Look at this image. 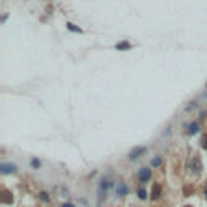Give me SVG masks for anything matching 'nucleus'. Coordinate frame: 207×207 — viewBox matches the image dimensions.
<instances>
[{
  "instance_id": "obj_17",
  "label": "nucleus",
  "mask_w": 207,
  "mask_h": 207,
  "mask_svg": "<svg viewBox=\"0 0 207 207\" xmlns=\"http://www.w3.org/2000/svg\"><path fill=\"white\" fill-rule=\"evenodd\" d=\"M204 196H206V199H207V185H206V188H204Z\"/></svg>"
},
{
  "instance_id": "obj_9",
  "label": "nucleus",
  "mask_w": 207,
  "mask_h": 207,
  "mask_svg": "<svg viewBox=\"0 0 207 207\" xmlns=\"http://www.w3.org/2000/svg\"><path fill=\"white\" fill-rule=\"evenodd\" d=\"M115 47H117V50H126V49H130V47H131V44L130 42H120V44H117V45H115Z\"/></svg>"
},
{
  "instance_id": "obj_8",
  "label": "nucleus",
  "mask_w": 207,
  "mask_h": 207,
  "mask_svg": "<svg viewBox=\"0 0 207 207\" xmlns=\"http://www.w3.org/2000/svg\"><path fill=\"white\" fill-rule=\"evenodd\" d=\"M126 191H128V188H126V186L123 185V183H120V185L117 186V194H120V196H125Z\"/></svg>"
},
{
  "instance_id": "obj_18",
  "label": "nucleus",
  "mask_w": 207,
  "mask_h": 207,
  "mask_svg": "<svg viewBox=\"0 0 207 207\" xmlns=\"http://www.w3.org/2000/svg\"><path fill=\"white\" fill-rule=\"evenodd\" d=\"M185 207H193V206H185Z\"/></svg>"
},
{
  "instance_id": "obj_13",
  "label": "nucleus",
  "mask_w": 207,
  "mask_h": 207,
  "mask_svg": "<svg viewBox=\"0 0 207 207\" xmlns=\"http://www.w3.org/2000/svg\"><path fill=\"white\" fill-rule=\"evenodd\" d=\"M138 196H139V199H146V191L144 189H139L138 191Z\"/></svg>"
},
{
  "instance_id": "obj_7",
  "label": "nucleus",
  "mask_w": 207,
  "mask_h": 207,
  "mask_svg": "<svg viewBox=\"0 0 207 207\" xmlns=\"http://www.w3.org/2000/svg\"><path fill=\"white\" fill-rule=\"evenodd\" d=\"M201 168H202V165H201L199 157H194V160H193V172L194 173H201Z\"/></svg>"
},
{
  "instance_id": "obj_2",
  "label": "nucleus",
  "mask_w": 207,
  "mask_h": 207,
  "mask_svg": "<svg viewBox=\"0 0 207 207\" xmlns=\"http://www.w3.org/2000/svg\"><path fill=\"white\" fill-rule=\"evenodd\" d=\"M149 180H150V170L149 168H142L141 172H139V181L146 183V181H149Z\"/></svg>"
},
{
  "instance_id": "obj_1",
  "label": "nucleus",
  "mask_w": 207,
  "mask_h": 207,
  "mask_svg": "<svg viewBox=\"0 0 207 207\" xmlns=\"http://www.w3.org/2000/svg\"><path fill=\"white\" fill-rule=\"evenodd\" d=\"M146 152V147H142V146H139V147H134V149L133 150H131V152H130V155H128V157L131 159V160H134V159H138L139 157V155H141V154H144Z\"/></svg>"
},
{
  "instance_id": "obj_3",
  "label": "nucleus",
  "mask_w": 207,
  "mask_h": 207,
  "mask_svg": "<svg viewBox=\"0 0 207 207\" xmlns=\"http://www.w3.org/2000/svg\"><path fill=\"white\" fill-rule=\"evenodd\" d=\"M162 194V186L160 185H154L152 186V194H150V199L152 201H155V199H159Z\"/></svg>"
},
{
  "instance_id": "obj_12",
  "label": "nucleus",
  "mask_w": 207,
  "mask_h": 207,
  "mask_svg": "<svg viewBox=\"0 0 207 207\" xmlns=\"http://www.w3.org/2000/svg\"><path fill=\"white\" fill-rule=\"evenodd\" d=\"M66 26H68V29H70V31H76V33H81V29H79V28H76L74 25H71V23H68Z\"/></svg>"
},
{
  "instance_id": "obj_14",
  "label": "nucleus",
  "mask_w": 207,
  "mask_h": 207,
  "mask_svg": "<svg viewBox=\"0 0 207 207\" xmlns=\"http://www.w3.org/2000/svg\"><path fill=\"white\" fill-rule=\"evenodd\" d=\"M31 164H33V167H34V168H39V167H41V162H39L37 159H34V160L31 162Z\"/></svg>"
},
{
  "instance_id": "obj_4",
  "label": "nucleus",
  "mask_w": 207,
  "mask_h": 207,
  "mask_svg": "<svg viewBox=\"0 0 207 207\" xmlns=\"http://www.w3.org/2000/svg\"><path fill=\"white\" fill-rule=\"evenodd\" d=\"M0 172H2V173H15V172H16V167H15V165H8V164H2V165H0Z\"/></svg>"
},
{
  "instance_id": "obj_15",
  "label": "nucleus",
  "mask_w": 207,
  "mask_h": 207,
  "mask_svg": "<svg viewBox=\"0 0 207 207\" xmlns=\"http://www.w3.org/2000/svg\"><path fill=\"white\" fill-rule=\"evenodd\" d=\"M41 197L44 199V201H49V196H47V193H44V191L41 193Z\"/></svg>"
},
{
  "instance_id": "obj_6",
  "label": "nucleus",
  "mask_w": 207,
  "mask_h": 207,
  "mask_svg": "<svg viewBox=\"0 0 207 207\" xmlns=\"http://www.w3.org/2000/svg\"><path fill=\"white\" fill-rule=\"evenodd\" d=\"M199 131V123L197 121H193L188 125V134H196Z\"/></svg>"
},
{
  "instance_id": "obj_16",
  "label": "nucleus",
  "mask_w": 207,
  "mask_h": 207,
  "mask_svg": "<svg viewBox=\"0 0 207 207\" xmlns=\"http://www.w3.org/2000/svg\"><path fill=\"white\" fill-rule=\"evenodd\" d=\"M62 207H74V206H73V204H63Z\"/></svg>"
},
{
  "instance_id": "obj_10",
  "label": "nucleus",
  "mask_w": 207,
  "mask_h": 207,
  "mask_svg": "<svg viewBox=\"0 0 207 207\" xmlns=\"http://www.w3.org/2000/svg\"><path fill=\"white\" fill-rule=\"evenodd\" d=\"M201 146H202V149H207V134H204L201 138Z\"/></svg>"
},
{
  "instance_id": "obj_11",
  "label": "nucleus",
  "mask_w": 207,
  "mask_h": 207,
  "mask_svg": "<svg viewBox=\"0 0 207 207\" xmlns=\"http://www.w3.org/2000/svg\"><path fill=\"white\" fill-rule=\"evenodd\" d=\"M160 164H162V159L160 157L152 159V167H160Z\"/></svg>"
},
{
  "instance_id": "obj_5",
  "label": "nucleus",
  "mask_w": 207,
  "mask_h": 207,
  "mask_svg": "<svg viewBox=\"0 0 207 207\" xmlns=\"http://www.w3.org/2000/svg\"><path fill=\"white\" fill-rule=\"evenodd\" d=\"M2 202H3V204H11V202H13V194H10L8 191H3Z\"/></svg>"
}]
</instances>
